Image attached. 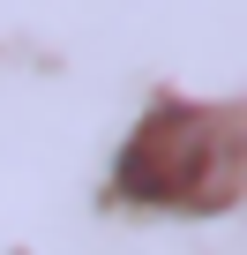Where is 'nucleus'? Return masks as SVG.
I'll return each mask as SVG.
<instances>
[{"mask_svg":"<svg viewBox=\"0 0 247 255\" xmlns=\"http://www.w3.org/2000/svg\"><path fill=\"white\" fill-rule=\"evenodd\" d=\"M247 173V128L232 105L165 98L135 120V135L112 158V188L143 210H225Z\"/></svg>","mask_w":247,"mask_h":255,"instance_id":"f257e3e1","label":"nucleus"}]
</instances>
